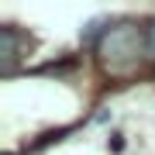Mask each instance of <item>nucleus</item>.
Listing matches in <instances>:
<instances>
[{"instance_id":"4","label":"nucleus","mask_w":155,"mask_h":155,"mask_svg":"<svg viewBox=\"0 0 155 155\" xmlns=\"http://www.w3.org/2000/svg\"><path fill=\"white\" fill-rule=\"evenodd\" d=\"M148 52L155 55V21H152V28H148Z\"/></svg>"},{"instance_id":"2","label":"nucleus","mask_w":155,"mask_h":155,"mask_svg":"<svg viewBox=\"0 0 155 155\" xmlns=\"http://www.w3.org/2000/svg\"><path fill=\"white\" fill-rule=\"evenodd\" d=\"M0 59H4V76L14 72V62H17V28H0Z\"/></svg>"},{"instance_id":"5","label":"nucleus","mask_w":155,"mask_h":155,"mask_svg":"<svg viewBox=\"0 0 155 155\" xmlns=\"http://www.w3.org/2000/svg\"><path fill=\"white\" fill-rule=\"evenodd\" d=\"M11 155H14V152H11Z\"/></svg>"},{"instance_id":"1","label":"nucleus","mask_w":155,"mask_h":155,"mask_svg":"<svg viewBox=\"0 0 155 155\" xmlns=\"http://www.w3.org/2000/svg\"><path fill=\"white\" fill-rule=\"evenodd\" d=\"M145 31L134 21H117L107 28V35L97 41V59L107 76H131L145 59Z\"/></svg>"},{"instance_id":"3","label":"nucleus","mask_w":155,"mask_h":155,"mask_svg":"<svg viewBox=\"0 0 155 155\" xmlns=\"http://www.w3.org/2000/svg\"><path fill=\"white\" fill-rule=\"evenodd\" d=\"M107 28H110V17H93V21H86L83 24V31H79V41L83 45H93V38L100 41L107 35Z\"/></svg>"}]
</instances>
